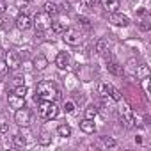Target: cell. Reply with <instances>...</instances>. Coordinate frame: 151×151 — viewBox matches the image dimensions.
I'll return each instance as SVG.
<instances>
[{"instance_id": "6da1fadb", "label": "cell", "mask_w": 151, "mask_h": 151, "mask_svg": "<svg viewBox=\"0 0 151 151\" xmlns=\"http://www.w3.org/2000/svg\"><path fill=\"white\" fill-rule=\"evenodd\" d=\"M57 96H59V91L52 82L43 80V82L37 84V87H36V101H55Z\"/></svg>"}, {"instance_id": "7a4b0ae2", "label": "cell", "mask_w": 151, "mask_h": 151, "mask_svg": "<svg viewBox=\"0 0 151 151\" xmlns=\"http://www.w3.org/2000/svg\"><path fill=\"white\" fill-rule=\"evenodd\" d=\"M39 114L43 119L52 121L57 117L59 114V107L55 105V101H39Z\"/></svg>"}, {"instance_id": "3957f363", "label": "cell", "mask_w": 151, "mask_h": 151, "mask_svg": "<svg viewBox=\"0 0 151 151\" xmlns=\"http://www.w3.org/2000/svg\"><path fill=\"white\" fill-rule=\"evenodd\" d=\"M62 39H64V43L69 45V46H78V45L82 43V34H80L77 29H66V30L62 32Z\"/></svg>"}, {"instance_id": "277c9868", "label": "cell", "mask_w": 151, "mask_h": 151, "mask_svg": "<svg viewBox=\"0 0 151 151\" xmlns=\"http://www.w3.org/2000/svg\"><path fill=\"white\" fill-rule=\"evenodd\" d=\"M34 25H36L37 30H46V29H50V25H52V16L46 14L45 11H43V13H37L36 18H34Z\"/></svg>"}, {"instance_id": "5b68a950", "label": "cell", "mask_w": 151, "mask_h": 151, "mask_svg": "<svg viewBox=\"0 0 151 151\" xmlns=\"http://www.w3.org/2000/svg\"><path fill=\"white\" fill-rule=\"evenodd\" d=\"M14 123L18 126H29L30 124V112L27 109H16V114H14Z\"/></svg>"}, {"instance_id": "8992f818", "label": "cell", "mask_w": 151, "mask_h": 151, "mask_svg": "<svg viewBox=\"0 0 151 151\" xmlns=\"http://www.w3.org/2000/svg\"><path fill=\"white\" fill-rule=\"evenodd\" d=\"M110 22L114 23V25H117V27H126L128 23H130V18L126 16V14H123V13H110Z\"/></svg>"}, {"instance_id": "52a82bcc", "label": "cell", "mask_w": 151, "mask_h": 151, "mask_svg": "<svg viewBox=\"0 0 151 151\" xmlns=\"http://www.w3.org/2000/svg\"><path fill=\"white\" fill-rule=\"evenodd\" d=\"M6 64L9 66V69H18L22 66V59H20V55L16 52H9L6 55Z\"/></svg>"}, {"instance_id": "ba28073f", "label": "cell", "mask_w": 151, "mask_h": 151, "mask_svg": "<svg viewBox=\"0 0 151 151\" xmlns=\"http://www.w3.org/2000/svg\"><path fill=\"white\" fill-rule=\"evenodd\" d=\"M14 23H16V29H18V30H29V29L32 27V20H30L27 14H20Z\"/></svg>"}, {"instance_id": "9c48e42d", "label": "cell", "mask_w": 151, "mask_h": 151, "mask_svg": "<svg viewBox=\"0 0 151 151\" xmlns=\"http://www.w3.org/2000/svg\"><path fill=\"white\" fill-rule=\"evenodd\" d=\"M121 116L124 117L126 126H133V124H135V114L132 112V109H130L128 105H123V109H121Z\"/></svg>"}, {"instance_id": "30bf717a", "label": "cell", "mask_w": 151, "mask_h": 151, "mask_svg": "<svg viewBox=\"0 0 151 151\" xmlns=\"http://www.w3.org/2000/svg\"><path fill=\"white\" fill-rule=\"evenodd\" d=\"M55 66H57L59 69H66V68L69 66V55H68L66 52H59L57 57H55Z\"/></svg>"}, {"instance_id": "8fae6325", "label": "cell", "mask_w": 151, "mask_h": 151, "mask_svg": "<svg viewBox=\"0 0 151 151\" xmlns=\"http://www.w3.org/2000/svg\"><path fill=\"white\" fill-rule=\"evenodd\" d=\"M7 101H9V105L13 107V109H22L23 105H25V98H22V96H18V94H9L7 96Z\"/></svg>"}, {"instance_id": "7c38bea8", "label": "cell", "mask_w": 151, "mask_h": 151, "mask_svg": "<svg viewBox=\"0 0 151 151\" xmlns=\"http://www.w3.org/2000/svg\"><path fill=\"white\" fill-rule=\"evenodd\" d=\"M107 13H116L119 9V0H100Z\"/></svg>"}, {"instance_id": "4fadbf2b", "label": "cell", "mask_w": 151, "mask_h": 151, "mask_svg": "<svg viewBox=\"0 0 151 151\" xmlns=\"http://www.w3.org/2000/svg\"><path fill=\"white\" fill-rule=\"evenodd\" d=\"M80 130H82L84 133H94L96 124H94V121H93V119H84V121L80 123Z\"/></svg>"}, {"instance_id": "5bb4252c", "label": "cell", "mask_w": 151, "mask_h": 151, "mask_svg": "<svg viewBox=\"0 0 151 151\" xmlns=\"http://www.w3.org/2000/svg\"><path fill=\"white\" fill-rule=\"evenodd\" d=\"M43 9H45V13H46V14H50V16H57V14H59V11H60V9H59V6H57L55 2H46V4L43 6Z\"/></svg>"}, {"instance_id": "9a60e30c", "label": "cell", "mask_w": 151, "mask_h": 151, "mask_svg": "<svg viewBox=\"0 0 151 151\" xmlns=\"http://www.w3.org/2000/svg\"><path fill=\"white\" fill-rule=\"evenodd\" d=\"M107 69L112 73V75H123V69H121V66L116 62V60H107Z\"/></svg>"}, {"instance_id": "2e32d148", "label": "cell", "mask_w": 151, "mask_h": 151, "mask_svg": "<svg viewBox=\"0 0 151 151\" xmlns=\"http://www.w3.org/2000/svg\"><path fill=\"white\" fill-rule=\"evenodd\" d=\"M48 66V59L45 57V55H37L36 59H34V68L37 69V71H41V69H45Z\"/></svg>"}, {"instance_id": "e0dca14e", "label": "cell", "mask_w": 151, "mask_h": 151, "mask_svg": "<svg viewBox=\"0 0 151 151\" xmlns=\"http://www.w3.org/2000/svg\"><path fill=\"white\" fill-rule=\"evenodd\" d=\"M135 77L137 78H147L149 77V68L146 66V64H140V66H137V71H135Z\"/></svg>"}, {"instance_id": "ac0fdd59", "label": "cell", "mask_w": 151, "mask_h": 151, "mask_svg": "<svg viewBox=\"0 0 151 151\" xmlns=\"http://www.w3.org/2000/svg\"><path fill=\"white\" fill-rule=\"evenodd\" d=\"M66 25H68V23H64L62 20H55V22H52L50 27H52V30H53L55 34H62V32L66 30Z\"/></svg>"}, {"instance_id": "d6986e66", "label": "cell", "mask_w": 151, "mask_h": 151, "mask_svg": "<svg viewBox=\"0 0 151 151\" xmlns=\"http://www.w3.org/2000/svg\"><path fill=\"white\" fill-rule=\"evenodd\" d=\"M98 93H100L101 96H110V93H112V86H110L109 82H101V84L98 86Z\"/></svg>"}, {"instance_id": "ffe728a7", "label": "cell", "mask_w": 151, "mask_h": 151, "mask_svg": "<svg viewBox=\"0 0 151 151\" xmlns=\"http://www.w3.org/2000/svg\"><path fill=\"white\" fill-rule=\"evenodd\" d=\"M96 52H98L100 55H105V53L109 52V43H107L105 39H100V41L96 43Z\"/></svg>"}, {"instance_id": "44dd1931", "label": "cell", "mask_w": 151, "mask_h": 151, "mask_svg": "<svg viewBox=\"0 0 151 151\" xmlns=\"http://www.w3.org/2000/svg\"><path fill=\"white\" fill-rule=\"evenodd\" d=\"M57 133H59V137H69L71 135V128L68 124H59L57 126Z\"/></svg>"}, {"instance_id": "7402d4cb", "label": "cell", "mask_w": 151, "mask_h": 151, "mask_svg": "<svg viewBox=\"0 0 151 151\" xmlns=\"http://www.w3.org/2000/svg\"><path fill=\"white\" fill-rule=\"evenodd\" d=\"M96 114H98L96 105H89V107L86 109V119H94V117H96Z\"/></svg>"}, {"instance_id": "603a6c76", "label": "cell", "mask_w": 151, "mask_h": 151, "mask_svg": "<svg viewBox=\"0 0 151 151\" xmlns=\"http://www.w3.org/2000/svg\"><path fill=\"white\" fill-rule=\"evenodd\" d=\"M13 144H14L16 147H25V146H27V139L22 137V135H14V137H13Z\"/></svg>"}, {"instance_id": "cb8c5ba5", "label": "cell", "mask_w": 151, "mask_h": 151, "mask_svg": "<svg viewBox=\"0 0 151 151\" xmlns=\"http://www.w3.org/2000/svg\"><path fill=\"white\" fill-rule=\"evenodd\" d=\"M7 71H9V66H7L2 59H0V78H4L6 75H7Z\"/></svg>"}, {"instance_id": "d4e9b609", "label": "cell", "mask_w": 151, "mask_h": 151, "mask_svg": "<svg viewBox=\"0 0 151 151\" xmlns=\"http://www.w3.org/2000/svg\"><path fill=\"white\" fill-rule=\"evenodd\" d=\"M52 142V137L48 135V133H41V137H39V144L41 146H48Z\"/></svg>"}, {"instance_id": "484cf974", "label": "cell", "mask_w": 151, "mask_h": 151, "mask_svg": "<svg viewBox=\"0 0 151 151\" xmlns=\"http://www.w3.org/2000/svg\"><path fill=\"white\" fill-rule=\"evenodd\" d=\"M14 94H18V96H22V98H25V94H27V87H25L23 84H22V86H16Z\"/></svg>"}, {"instance_id": "4316f807", "label": "cell", "mask_w": 151, "mask_h": 151, "mask_svg": "<svg viewBox=\"0 0 151 151\" xmlns=\"http://www.w3.org/2000/svg\"><path fill=\"white\" fill-rule=\"evenodd\" d=\"M110 98H112V100H116V101H119V100H121V93H119V89H116V87H112V93H110Z\"/></svg>"}, {"instance_id": "83f0119b", "label": "cell", "mask_w": 151, "mask_h": 151, "mask_svg": "<svg viewBox=\"0 0 151 151\" xmlns=\"http://www.w3.org/2000/svg\"><path fill=\"white\" fill-rule=\"evenodd\" d=\"M64 110H66L68 114H73V112H75V105H73V101H66V103H64Z\"/></svg>"}, {"instance_id": "f1b7e54d", "label": "cell", "mask_w": 151, "mask_h": 151, "mask_svg": "<svg viewBox=\"0 0 151 151\" xmlns=\"http://www.w3.org/2000/svg\"><path fill=\"white\" fill-rule=\"evenodd\" d=\"M78 23H80V25H84V27H87V29H89V25H91V23H89V20H87L86 16H78Z\"/></svg>"}, {"instance_id": "f546056e", "label": "cell", "mask_w": 151, "mask_h": 151, "mask_svg": "<svg viewBox=\"0 0 151 151\" xmlns=\"http://www.w3.org/2000/svg\"><path fill=\"white\" fill-rule=\"evenodd\" d=\"M105 146H107V147H116L117 142H116L114 139H105Z\"/></svg>"}, {"instance_id": "4dcf8cb0", "label": "cell", "mask_w": 151, "mask_h": 151, "mask_svg": "<svg viewBox=\"0 0 151 151\" xmlns=\"http://www.w3.org/2000/svg\"><path fill=\"white\" fill-rule=\"evenodd\" d=\"M86 4H87V7H96L100 4V0H86Z\"/></svg>"}, {"instance_id": "1f68e13d", "label": "cell", "mask_w": 151, "mask_h": 151, "mask_svg": "<svg viewBox=\"0 0 151 151\" xmlns=\"http://www.w3.org/2000/svg\"><path fill=\"white\" fill-rule=\"evenodd\" d=\"M7 130H9V124H7V123H2V124H0V133H7Z\"/></svg>"}, {"instance_id": "d6a6232c", "label": "cell", "mask_w": 151, "mask_h": 151, "mask_svg": "<svg viewBox=\"0 0 151 151\" xmlns=\"http://www.w3.org/2000/svg\"><path fill=\"white\" fill-rule=\"evenodd\" d=\"M6 9H7V4L4 2V0H0V14H4V13H6Z\"/></svg>"}, {"instance_id": "836d02e7", "label": "cell", "mask_w": 151, "mask_h": 151, "mask_svg": "<svg viewBox=\"0 0 151 151\" xmlns=\"http://www.w3.org/2000/svg\"><path fill=\"white\" fill-rule=\"evenodd\" d=\"M14 82H16V86H22V84H23V77H22V75H16V77H14Z\"/></svg>"}, {"instance_id": "e575fe53", "label": "cell", "mask_w": 151, "mask_h": 151, "mask_svg": "<svg viewBox=\"0 0 151 151\" xmlns=\"http://www.w3.org/2000/svg\"><path fill=\"white\" fill-rule=\"evenodd\" d=\"M62 9H64L66 13H69V11H71V4H69V2H64V4H62Z\"/></svg>"}, {"instance_id": "d590c367", "label": "cell", "mask_w": 151, "mask_h": 151, "mask_svg": "<svg viewBox=\"0 0 151 151\" xmlns=\"http://www.w3.org/2000/svg\"><path fill=\"white\" fill-rule=\"evenodd\" d=\"M4 57H6V52H4L2 46H0V59H4Z\"/></svg>"}, {"instance_id": "8d00e7d4", "label": "cell", "mask_w": 151, "mask_h": 151, "mask_svg": "<svg viewBox=\"0 0 151 151\" xmlns=\"http://www.w3.org/2000/svg\"><path fill=\"white\" fill-rule=\"evenodd\" d=\"M25 2H32V0H25Z\"/></svg>"}]
</instances>
